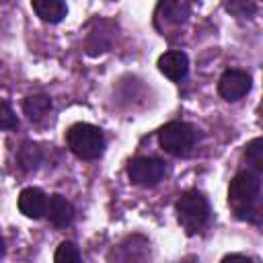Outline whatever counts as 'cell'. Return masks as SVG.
Here are the masks:
<instances>
[{
	"mask_svg": "<svg viewBox=\"0 0 263 263\" xmlns=\"http://www.w3.org/2000/svg\"><path fill=\"white\" fill-rule=\"evenodd\" d=\"M31 8L43 23H60L68 14V6L62 0H33Z\"/></svg>",
	"mask_w": 263,
	"mask_h": 263,
	"instance_id": "8fae6325",
	"label": "cell"
},
{
	"mask_svg": "<svg viewBox=\"0 0 263 263\" xmlns=\"http://www.w3.org/2000/svg\"><path fill=\"white\" fill-rule=\"evenodd\" d=\"M245 158L251 164V171H255V173H261L263 171V140L261 138H253L247 144Z\"/></svg>",
	"mask_w": 263,
	"mask_h": 263,
	"instance_id": "9a60e30c",
	"label": "cell"
},
{
	"mask_svg": "<svg viewBox=\"0 0 263 263\" xmlns=\"http://www.w3.org/2000/svg\"><path fill=\"white\" fill-rule=\"evenodd\" d=\"M191 14V4L185 0H166L156 8V16H162L171 25H183Z\"/></svg>",
	"mask_w": 263,
	"mask_h": 263,
	"instance_id": "7c38bea8",
	"label": "cell"
},
{
	"mask_svg": "<svg viewBox=\"0 0 263 263\" xmlns=\"http://www.w3.org/2000/svg\"><path fill=\"white\" fill-rule=\"evenodd\" d=\"M251 90V76L245 70H226L218 80V92L224 101H238Z\"/></svg>",
	"mask_w": 263,
	"mask_h": 263,
	"instance_id": "52a82bcc",
	"label": "cell"
},
{
	"mask_svg": "<svg viewBox=\"0 0 263 263\" xmlns=\"http://www.w3.org/2000/svg\"><path fill=\"white\" fill-rule=\"evenodd\" d=\"M45 216L47 220L55 226V228H66L72 224L74 220V205L60 193H53L47 197V208H45Z\"/></svg>",
	"mask_w": 263,
	"mask_h": 263,
	"instance_id": "30bf717a",
	"label": "cell"
},
{
	"mask_svg": "<svg viewBox=\"0 0 263 263\" xmlns=\"http://www.w3.org/2000/svg\"><path fill=\"white\" fill-rule=\"evenodd\" d=\"M51 105H53V103H51V97L39 92V95H31V97H27V99L23 101V111H25V115H27L29 121L39 123V121L45 119V115L51 111Z\"/></svg>",
	"mask_w": 263,
	"mask_h": 263,
	"instance_id": "4fadbf2b",
	"label": "cell"
},
{
	"mask_svg": "<svg viewBox=\"0 0 263 263\" xmlns=\"http://www.w3.org/2000/svg\"><path fill=\"white\" fill-rule=\"evenodd\" d=\"M66 144L70 152L80 160H97L105 152V136L92 123H74L66 132Z\"/></svg>",
	"mask_w": 263,
	"mask_h": 263,
	"instance_id": "7a4b0ae2",
	"label": "cell"
},
{
	"mask_svg": "<svg viewBox=\"0 0 263 263\" xmlns=\"http://www.w3.org/2000/svg\"><path fill=\"white\" fill-rule=\"evenodd\" d=\"M53 263H82L78 247L72 240H62L53 253Z\"/></svg>",
	"mask_w": 263,
	"mask_h": 263,
	"instance_id": "2e32d148",
	"label": "cell"
},
{
	"mask_svg": "<svg viewBox=\"0 0 263 263\" xmlns=\"http://www.w3.org/2000/svg\"><path fill=\"white\" fill-rule=\"evenodd\" d=\"M109 259L113 263H150V242L142 234H129L111 249Z\"/></svg>",
	"mask_w": 263,
	"mask_h": 263,
	"instance_id": "8992f818",
	"label": "cell"
},
{
	"mask_svg": "<svg viewBox=\"0 0 263 263\" xmlns=\"http://www.w3.org/2000/svg\"><path fill=\"white\" fill-rule=\"evenodd\" d=\"M224 8L232 14V16H238V18H249L257 12V4L251 2V0H230V2H224Z\"/></svg>",
	"mask_w": 263,
	"mask_h": 263,
	"instance_id": "e0dca14e",
	"label": "cell"
},
{
	"mask_svg": "<svg viewBox=\"0 0 263 263\" xmlns=\"http://www.w3.org/2000/svg\"><path fill=\"white\" fill-rule=\"evenodd\" d=\"M16 160H18V166H21L25 173L37 171L39 164L43 162V150H41V146L35 144V142H25V144L18 148Z\"/></svg>",
	"mask_w": 263,
	"mask_h": 263,
	"instance_id": "5bb4252c",
	"label": "cell"
},
{
	"mask_svg": "<svg viewBox=\"0 0 263 263\" xmlns=\"http://www.w3.org/2000/svg\"><path fill=\"white\" fill-rule=\"evenodd\" d=\"M175 210H177L179 224L183 226V230L189 236L197 234L210 220V203H208L205 195L197 189H189V191L181 193L175 203Z\"/></svg>",
	"mask_w": 263,
	"mask_h": 263,
	"instance_id": "3957f363",
	"label": "cell"
},
{
	"mask_svg": "<svg viewBox=\"0 0 263 263\" xmlns=\"http://www.w3.org/2000/svg\"><path fill=\"white\" fill-rule=\"evenodd\" d=\"M220 263H253L249 257H245V255H236V253H232V255H226Z\"/></svg>",
	"mask_w": 263,
	"mask_h": 263,
	"instance_id": "d6986e66",
	"label": "cell"
},
{
	"mask_svg": "<svg viewBox=\"0 0 263 263\" xmlns=\"http://www.w3.org/2000/svg\"><path fill=\"white\" fill-rule=\"evenodd\" d=\"M158 70L160 74H164L168 80L173 82H179L187 76L189 72V58L185 51L181 49H171V51H164L160 58H158Z\"/></svg>",
	"mask_w": 263,
	"mask_h": 263,
	"instance_id": "ba28073f",
	"label": "cell"
},
{
	"mask_svg": "<svg viewBox=\"0 0 263 263\" xmlns=\"http://www.w3.org/2000/svg\"><path fill=\"white\" fill-rule=\"evenodd\" d=\"M18 212L25 218L31 220H39L41 216H45V208H47V195L39 189V187H25L18 193Z\"/></svg>",
	"mask_w": 263,
	"mask_h": 263,
	"instance_id": "9c48e42d",
	"label": "cell"
},
{
	"mask_svg": "<svg viewBox=\"0 0 263 263\" xmlns=\"http://www.w3.org/2000/svg\"><path fill=\"white\" fill-rule=\"evenodd\" d=\"M16 127H18V117L14 115L10 103L0 99V129H16Z\"/></svg>",
	"mask_w": 263,
	"mask_h": 263,
	"instance_id": "ac0fdd59",
	"label": "cell"
},
{
	"mask_svg": "<svg viewBox=\"0 0 263 263\" xmlns=\"http://www.w3.org/2000/svg\"><path fill=\"white\" fill-rule=\"evenodd\" d=\"M2 255H4V238L0 236V257H2Z\"/></svg>",
	"mask_w": 263,
	"mask_h": 263,
	"instance_id": "ffe728a7",
	"label": "cell"
},
{
	"mask_svg": "<svg viewBox=\"0 0 263 263\" xmlns=\"http://www.w3.org/2000/svg\"><path fill=\"white\" fill-rule=\"evenodd\" d=\"M166 175V162L154 156H138L132 158L127 164V177L134 185L140 187H154Z\"/></svg>",
	"mask_w": 263,
	"mask_h": 263,
	"instance_id": "5b68a950",
	"label": "cell"
},
{
	"mask_svg": "<svg viewBox=\"0 0 263 263\" xmlns=\"http://www.w3.org/2000/svg\"><path fill=\"white\" fill-rule=\"evenodd\" d=\"M261 199V175L247 168L232 177L228 185V208L238 220H247L257 224L261 220L259 214Z\"/></svg>",
	"mask_w": 263,
	"mask_h": 263,
	"instance_id": "6da1fadb",
	"label": "cell"
},
{
	"mask_svg": "<svg viewBox=\"0 0 263 263\" xmlns=\"http://www.w3.org/2000/svg\"><path fill=\"white\" fill-rule=\"evenodd\" d=\"M199 142V129L187 121H168L158 132V144L173 156H189Z\"/></svg>",
	"mask_w": 263,
	"mask_h": 263,
	"instance_id": "277c9868",
	"label": "cell"
}]
</instances>
